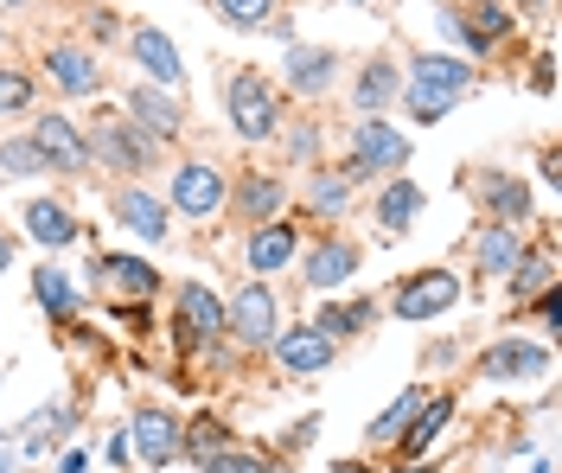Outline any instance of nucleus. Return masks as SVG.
I'll list each match as a JSON object with an SVG mask.
<instances>
[{"instance_id":"obj_1","label":"nucleus","mask_w":562,"mask_h":473,"mask_svg":"<svg viewBox=\"0 0 562 473\" xmlns=\"http://www.w3.org/2000/svg\"><path fill=\"white\" fill-rule=\"evenodd\" d=\"M224 110H231L237 142H269V135H281V97H276V83H262V71H231Z\"/></svg>"},{"instance_id":"obj_2","label":"nucleus","mask_w":562,"mask_h":473,"mask_svg":"<svg viewBox=\"0 0 562 473\" xmlns=\"http://www.w3.org/2000/svg\"><path fill=\"white\" fill-rule=\"evenodd\" d=\"M396 167H409V135L390 128L384 115H358L346 180H378V173H396Z\"/></svg>"},{"instance_id":"obj_3","label":"nucleus","mask_w":562,"mask_h":473,"mask_svg":"<svg viewBox=\"0 0 562 473\" xmlns=\"http://www.w3.org/2000/svg\"><path fill=\"white\" fill-rule=\"evenodd\" d=\"M90 160H109L115 173H140V167H154V135L135 128L128 115H97V128H90Z\"/></svg>"},{"instance_id":"obj_4","label":"nucleus","mask_w":562,"mask_h":473,"mask_svg":"<svg viewBox=\"0 0 562 473\" xmlns=\"http://www.w3.org/2000/svg\"><path fill=\"white\" fill-rule=\"evenodd\" d=\"M454 301H460V275L454 269H422V275H409L403 289L390 294L396 320H441Z\"/></svg>"},{"instance_id":"obj_5","label":"nucleus","mask_w":562,"mask_h":473,"mask_svg":"<svg viewBox=\"0 0 562 473\" xmlns=\"http://www.w3.org/2000/svg\"><path fill=\"white\" fill-rule=\"evenodd\" d=\"M231 205V185H224V167H211V160H186L173 173V212L186 218H217Z\"/></svg>"},{"instance_id":"obj_6","label":"nucleus","mask_w":562,"mask_h":473,"mask_svg":"<svg viewBox=\"0 0 562 473\" xmlns=\"http://www.w3.org/2000/svg\"><path fill=\"white\" fill-rule=\"evenodd\" d=\"M276 320H281V307H276V294H269V282H249V289H237L224 301V327L237 333L244 346H269L281 333Z\"/></svg>"},{"instance_id":"obj_7","label":"nucleus","mask_w":562,"mask_h":473,"mask_svg":"<svg viewBox=\"0 0 562 473\" xmlns=\"http://www.w3.org/2000/svg\"><path fill=\"white\" fill-rule=\"evenodd\" d=\"M550 371V346H537V339H498L480 352V378L492 384H512V378H543Z\"/></svg>"},{"instance_id":"obj_8","label":"nucleus","mask_w":562,"mask_h":473,"mask_svg":"<svg viewBox=\"0 0 562 473\" xmlns=\"http://www.w3.org/2000/svg\"><path fill=\"white\" fill-rule=\"evenodd\" d=\"M33 147H38V160L58 167V173H83V167H90V147H83V135H77L70 115H38Z\"/></svg>"},{"instance_id":"obj_9","label":"nucleus","mask_w":562,"mask_h":473,"mask_svg":"<svg viewBox=\"0 0 562 473\" xmlns=\"http://www.w3.org/2000/svg\"><path fill=\"white\" fill-rule=\"evenodd\" d=\"M301 275H307L319 294L346 289L351 275H358V244H351V237H314V250L301 256Z\"/></svg>"},{"instance_id":"obj_10","label":"nucleus","mask_w":562,"mask_h":473,"mask_svg":"<svg viewBox=\"0 0 562 473\" xmlns=\"http://www.w3.org/2000/svg\"><path fill=\"white\" fill-rule=\"evenodd\" d=\"M224 333V301L205 282H186L179 289V346H211Z\"/></svg>"},{"instance_id":"obj_11","label":"nucleus","mask_w":562,"mask_h":473,"mask_svg":"<svg viewBox=\"0 0 562 473\" xmlns=\"http://www.w3.org/2000/svg\"><path fill=\"white\" fill-rule=\"evenodd\" d=\"M179 423L173 409H140L135 423H128V441H135V454L147 461V468H167V461H179Z\"/></svg>"},{"instance_id":"obj_12","label":"nucleus","mask_w":562,"mask_h":473,"mask_svg":"<svg viewBox=\"0 0 562 473\" xmlns=\"http://www.w3.org/2000/svg\"><path fill=\"white\" fill-rule=\"evenodd\" d=\"M333 339L326 333H314V327H288V333H276V359H281V371L288 378H314V371H326L333 364Z\"/></svg>"},{"instance_id":"obj_13","label":"nucleus","mask_w":562,"mask_h":473,"mask_svg":"<svg viewBox=\"0 0 562 473\" xmlns=\"http://www.w3.org/2000/svg\"><path fill=\"white\" fill-rule=\"evenodd\" d=\"M45 77H52L65 97H97V90H103V65H97L83 45H52V52H45Z\"/></svg>"},{"instance_id":"obj_14","label":"nucleus","mask_w":562,"mask_h":473,"mask_svg":"<svg viewBox=\"0 0 562 473\" xmlns=\"http://www.w3.org/2000/svg\"><path fill=\"white\" fill-rule=\"evenodd\" d=\"M128 52H135V65H140L147 77H154L160 90H179L186 65H179V45H173L167 33H160V26H135V33H128Z\"/></svg>"},{"instance_id":"obj_15","label":"nucleus","mask_w":562,"mask_h":473,"mask_svg":"<svg viewBox=\"0 0 562 473\" xmlns=\"http://www.w3.org/2000/svg\"><path fill=\"white\" fill-rule=\"evenodd\" d=\"M473 262H480V275H512L518 262H525V237H518V224H480L473 230Z\"/></svg>"},{"instance_id":"obj_16","label":"nucleus","mask_w":562,"mask_h":473,"mask_svg":"<svg viewBox=\"0 0 562 473\" xmlns=\"http://www.w3.org/2000/svg\"><path fill=\"white\" fill-rule=\"evenodd\" d=\"M128 122H135V128H147V135H154V142H173L179 128H186V110H179L173 103V90H160V83H140L135 97H128Z\"/></svg>"},{"instance_id":"obj_17","label":"nucleus","mask_w":562,"mask_h":473,"mask_svg":"<svg viewBox=\"0 0 562 473\" xmlns=\"http://www.w3.org/2000/svg\"><path fill=\"white\" fill-rule=\"evenodd\" d=\"M512 26H518V13H512L505 0H473V7H467V20H460V45H467L473 58H486Z\"/></svg>"},{"instance_id":"obj_18","label":"nucleus","mask_w":562,"mask_h":473,"mask_svg":"<svg viewBox=\"0 0 562 473\" xmlns=\"http://www.w3.org/2000/svg\"><path fill=\"white\" fill-rule=\"evenodd\" d=\"M109 212L128 224L135 237H147V244H167V205H160L154 192H140V185H122V192L109 199Z\"/></svg>"},{"instance_id":"obj_19","label":"nucleus","mask_w":562,"mask_h":473,"mask_svg":"<svg viewBox=\"0 0 562 473\" xmlns=\"http://www.w3.org/2000/svg\"><path fill=\"white\" fill-rule=\"evenodd\" d=\"M249 269H262V275H276V269H288L294 256H301V237H294V224H281V218H269V224H256L249 230Z\"/></svg>"},{"instance_id":"obj_20","label":"nucleus","mask_w":562,"mask_h":473,"mask_svg":"<svg viewBox=\"0 0 562 473\" xmlns=\"http://www.w3.org/2000/svg\"><path fill=\"white\" fill-rule=\"evenodd\" d=\"M480 199H486V218L492 224H525L530 218V192L525 180H512V173H480Z\"/></svg>"},{"instance_id":"obj_21","label":"nucleus","mask_w":562,"mask_h":473,"mask_svg":"<svg viewBox=\"0 0 562 473\" xmlns=\"http://www.w3.org/2000/svg\"><path fill=\"white\" fill-rule=\"evenodd\" d=\"M409 83H435V90H448V97H467L480 77H473V65H460V58H448V52H416Z\"/></svg>"},{"instance_id":"obj_22","label":"nucleus","mask_w":562,"mask_h":473,"mask_svg":"<svg viewBox=\"0 0 562 473\" xmlns=\"http://www.w3.org/2000/svg\"><path fill=\"white\" fill-rule=\"evenodd\" d=\"M339 77V52H326V45H288V83L294 90H326Z\"/></svg>"},{"instance_id":"obj_23","label":"nucleus","mask_w":562,"mask_h":473,"mask_svg":"<svg viewBox=\"0 0 562 473\" xmlns=\"http://www.w3.org/2000/svg\"><path fill=\"white\" fill-rule=\"evenodd\" d=\"M422 205H428V199H422L416 180H390L384 192H378V224H384V237H403V230L422 218Z\"/></svg>"},{"instance_id":"obj_24","label":"nucleus","mask_w":562,"mask_h":473,"mask_svg":"<svg viewBox=\"0 0 562 473\" xmlns=\"http://www.w3.org/2000/svg\"><path fill=\"white\" fill-rule=\"evenodd\" d=\"M26 230H33L45 250H65V244H77V237H83V224L70 218L58 199H33V205H26Z\"/></svg>"},{"instance_id":"obj_25","label":"nucleus","mask_w":562,"mask_h":473,"mask_svg":"<svg viewBox=\"0 0 562 473\" xmlns=\"http://www.w3.org/2000/svg\"><path fill=\"white\" fill-rule=\"evenodd\" d=\"M448 416H454V397H448V391H441V397H422V409L409 416V429L396 436V441H403V454H409V461H422V454H428V441L448 429Z\"/></svg>"},{"instance_id":"obj_26","label":"nucleus","mask_w":562,"mask_h":473,"mask_svg":"<svg viewBox=\"0 0 562 473\" xmlns=\"http://www.w3.org/2000/svg\"><path fill=\"white\" fill-rule=\"evenodd\" d=\"M403 90V77H396V65L390 58H371L364 71H358V83H351V97H358V115H378Z\"/></svg>"},{"instance_id":"obj_27","label":"nucleus","mask_w":562,"mask_h":473,"mask_svg":"<svg viewBox=\"0 0 562 473\" xmlns=\"http://www.w3.org/2000/svg\"><path fill=\"white\" fill-rule=\"evenodd\" d=\"M97 282H103V289H122V294H140V301L160 289V275H154L140 256H103V262H97Z\"/></svg>"},{"instance_id":"obj_28","label":"nucleus","mask_w":562,"mask_h":473,"mask_svg":"<svg viewBox=\"0 0 562 473\" xmlns=\"http://www.w3.org/2000/svg\"><path fill=\"white\" fill-rule=\"evenodd\" d=\"M281 199H288V185L281 180H269V173H244L237 180V218H276L281 212Z\"/></svg>"},{"instance_id":"obj_29","label":"nucleus","mask_w":562,"mask_h":473,"mask_svg":"<svg viewBox=\"0 0 562 473\" xmlns=\"http://www.w3.org/2000/svg\"><path fill=\"white\" fill-rule=\"evenodd\" d=\"M33 294H38V307L52 314V320H77V289L65 282V269H33Z\"/></svg>"},{"instance_id":"obj_30","label":"nucleus","mask_w":562,"mask_h":473,"mask_svg":"<svg viewBox=\"0 0 562 473\" xmlns=\"http://www.w3.org/2000/svg\"><path fill=\"white\" fill-rule=\"evenodd\" d=\"M371 320H378V307H371V301H351V307H319V314L307 320V327H314V333H326V339L339 346L346 333H364Z\"/></svg>"},{"instance_id":"obj_31","label":"nucleus","mask_w":562,"mask_h":473,"mask_svg":"<svg viewBox=\"0 0 562 473\" xmlns=\"http://www.w3.org/2000/svg\"><path fill=\"white\" fill-rule=\"evenodd\" d=\"M224 448H231V429H224V423H211V416H199V423H186V429H179V454H192L199 468H205L211 454H224Z\"/></svg>"},{"instance_id":"obj_32","label":"nucleus","mask_w":562,"mask_h":473,"mask_svg":"<svg viewBox=\"0 0 562 473\" xmlns=\"http://www.w3.org/2000/svg\"><path fill=\"white\" fill-rule=\"evenodd\" d=\"M351 199V180L346 173H314V185H307V205H314L319 218H339Z\"/></svg>"},{"instance_id":"obj_33","label":"nucleus","mask_w":562,"mask_h":473,"mask_svg":"<svg viewBox=\"0 0 562 473\" xmlns=\"http://www.w3.org/2000/svg\"><path fill=\"white\" fill-rule=\"evenodd\" d=\"M512 275H518V301H530V294L557 289V256H550V250H537V256H530V250H525V262H518Z\"/></svg>"},{"instance_id":"obj_34","label":"nucleus","mask_w":562,"mask_h":473,"mask_svg":"<svg viewBox=\"0 0 562 473\" xmlns=\"http://www.w3.org/2000/svg\"><path fill=\"white\" fill-rule=\"evenodd\" d=\"M422 397H428V391H416V384H409V391H403V397L390 403V409L378 416V423H371V441H396V436H403V429H409V416L422 409Z\"/></svg>"},{"instance_id":"obj_35","label":"nucleus","mask_w":562,"mask_h":473,"mask_svg":"<svg viewBox=\"0 0 562 473\" xmlns=\"http://www.w3.org/2000/svg\"><path fill=\"white\" fill-rule=\"evenodd\" d=\"M403 103H409V115H416V122H441V115L454 110L460 97L435 90V83H403Z\"/></svg>"},{"instance_id":"obj_36","label":"nucleus","mask_w":562,"mask_h":473,"mask_svg":"<svg viewBox=\"0 0 562 473\" xmlns=\"http://www.w3.org/2000/svg\"><path fill=\"white\" fill-rule=\"evenodd\" d=\"M217 13H224V26L256 33V26H269V20H276V0H217Z\"/></svg>"},{"instance_id":"obj_37","label":"nucleus","mask_w":562,"mask_h":473,"mask_svg":"<svg viewBox=\"0 0 562 473\" xmlns=\"http://www.w3.org/2000/svg\"><path fill=\"white\" fill-rule=\"evenodd\" d=\"M0 173L7 180H33V173H52V167L38 160L33 142H0Z\"/></svg>"},{"instance_id":"obj_38","label":"nucleus","mask_w":562,"mask_h":473,"mask_svg":"<svg viewBox=\"0 0 562 473\" xmlns=\"http://www.w3.org/2000/svg\"><path fill=\"white\" fill-rule=\"evenodd\" d=\"M26 103H33V77H26V71H7V65H0V115H20Z\"/></svg>"},{"instance_id":"obj_39","label":"nucleus","mask_w":562,"mask_h":473,"mask_svg":"<svg viewBox=\"0 0 562 473\" xmlns=\"http://www.w3.org/2000/svg\"><path fill=\"white\" fill-rule=\"evenodd\" d=\"M205 473H276L262 454H249V448H224V454H211Z\"/></svg>"},{"instance_id":"obj_40","label":"nucleus","mask_w":562,"mask_h":473,"mask_svg":"<svg viewBox=\"0 0 562 473\" xmlns=\"http://www.w3.org/2000/svg\"><path fill=\"white\" fill-rule=\"evenodd\" d=\"M530 90H537V97H550V90H557V58H550V52L537 58V71H530Z\"/></svg>"},{"instance_id":"obj_41","label":"nucleus","mask_w":562,"mask_h":473,"mask_svg":"<svg viewBox=\"0 0 562 473\" xmlns=\"http://www.w3.org/2000/svg\"><path fill=\"white\" fill-rule=\"evenodd\" d=\"M537 320H543L550 333L562 327V301H557V289H543V294H537Z\"/></svg>"},{"instance_id":"obj_42","label":"nucleus","mask_w":562,"mask_h":473,"mask_svg":"<svg viewBox=\"0 0 562 473\" xmlns=\"http://www.w3.org/2000/svg\"><path fill=\"white\" fill-rule=\"evenodd\" d=\"M314 436H319V416H301V423L288 429V448H307Z\"/></svg>"},{"instance_id":"obj_43","label":"nucleus","mask_w":562,"mask_h":473,"mask_svg":"<svg viewBox=\"0 0 562 473\" xmlns=\"http://www.w3.org/2000/svg\"><path fill=\"white\" fill-rule=\"evenodd\" d=\"M109 461H128V454H135V441H128V429H122V436H109V448H103Z\"/></svg>"},{"instance_id":"obj_44","label":"nucleus","mask_w":562,"mask_h":473,"mask_svg":"<svg viewBox=\"0 0 562 473\" xmlns=\"http://www.w3.org/2000/svg\"><path fill=\"white\" fill-rule=\"evenodd\" d=\"M90 33H97V38H115V13H109V7L97 13V20H90Z\"/></svg>"},{"instance_id":"obj_45","label":"nucleus","mask_w":562,"mask_h":473,"mask_svg":"<svg viewBox=\"0 0 562 473\" xmlns=\"http://www.w3.org/2000/svg\"><path fill=\"white\" fill-rule=\"evenodd\" d=\"M7 269H13V237L0 230V275H7Z\"/></svg>"},{"instance_id":"obj_46","label":"nucleus","mask_w":562,"mask_h":473,"mask_svg":"<svg viewBox=\"0 0 562 473\" xmlns=\"http://www.w3.org/2000/svg\"><path fill=\"white\" fill-rule=\"evenodd\" d=\"M333 473H371V468H364V461H339Z\"/></svg>"},{"instance_id":"obj_47","label":"nucleus","mask_w":562,"mask_h":473,"mask_svg":"<svg viewBox=\"0 0 562 473\" xmlns=\"http://www.w3.org/2000/svg\"><path fill=\"white\" fill-rule=\"evenodd\" d=\"M518 7H525V13H543V7H550V0H518Z\"/></svg>"},{"instance_id":"obj_48","label":"nucleus","mask_w":562,"mask_h":473,"mask_svg":"<svg viewBox=\"0 0 562 473\" xmlns=\"http://www.w3.org/2000/svg\"><path fill=\"white\" fill-rule=\"evenodd\" d=\"M396 473H428V468H416V461H403V468H396Z\"/></svg>"},{"instance_id":"obj_49","label":"nucleus","mask_w":562,"mask_h":473,"mask_svg":"<svg viewBox=\"0 0 562 473\" xmlns=\"http://www.w3.org/2000/svg\"><path fill=\"white\" fill-rule=\"evenodd\" d=\"M0 7H26V0H0Z\"/></svg>"},{"instance_id":"obj_50","label":"nucleus","mask_w":562,"mask_h":473,"mask_svg":"<svg viewBox=\"0 0 562 473\" xmlns=\"http://www.w3.org/2000/svg\"><path fill=\"white\" fill-rule=\"evenodd\" d=\"M351 7H364V0H351Z\"/></svg>"},{"instance_id":"obj_51","label":"nucleus","mask_w":562,"mask_h":473,"mask_svg":"<svg viewBox=\"0 0 562 473\" xmlns=\"http://www.w3.org/2000/svg\"><path fill=\"white\" fill-rule=\"evenodd\" d=\"M0 468H7V461H0Z\"/></svg>"},{"instance_id":"obj_52","label":"nucleus","mask_w":562,"mask_h":473,"mask_svg":"<svg viewBox=\"0 0 562 473\" xmlns=\"http://www.w3.org/2000/svg\"><path fill=\"white\" fill-rule=\"evenodd\" d=\"M0 38H7V33H0Z\"/></svg>"},{"instance_id":"obj_53","label":"nucleus","mask_w":562,"mask_h":473,"mask_svg":"<svg viewBox=\"0 0 562 473\" xmlns=\"http://www.w3.org/2000/svg\"><path fill=\"white\" fill-rule=\"evenodd\" d=\"M276 473H281V468H276Z\"/></svg>"}]
</instances>
